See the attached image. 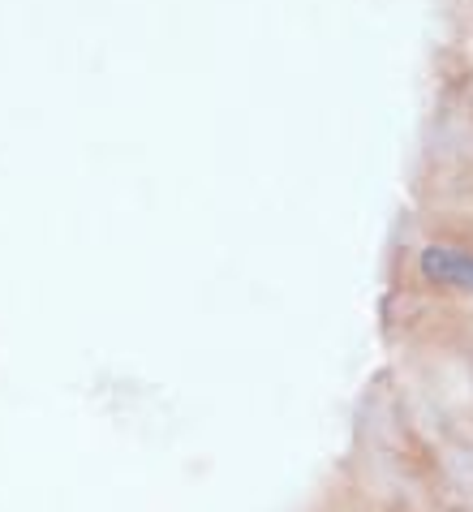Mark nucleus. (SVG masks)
Returning a JSON list of instances; mask_svg holds the SVG:
<instances>
[{"instance_id": "obj_1", "label": "nucleus", "mask_w": 473, "mask_h": 512, "mask_svg": "<svg viewBox=\"0 0 473 512\" xmlns=\"http://www.w3.org/2000/svg\"><path fill=\"white\" fill-rule=\"evenodd\" d=\"M422 272H426V280H435V284H448V289H469L473 293V254H465V250L430 246L422 254Z\"/></svg>"}]
</instances>
